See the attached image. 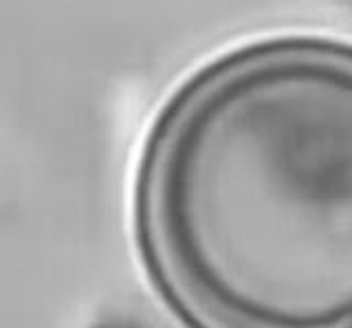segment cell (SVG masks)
<instances>
[{
    "instance_id": "obj_1",
    "label": "cell",
    "mask_w": 352,
    "mask_h": 328,
    "mask_svg": "<svg viewBox=\"0 0 352 328\" xmlns=\"http://www.w3.org/2000/svg\"><path fill=\"white\" fill-rule=\"evenodd\" d=\"M137 210L207 328H352V47L271 38L194 71L150 128Z\"/></svg>"
}]
</instances>
